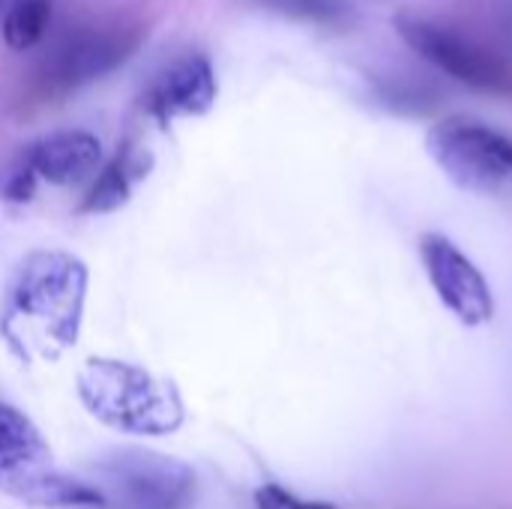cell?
<instances>
[{
    "instance_id": "obj_3",
    "label": "cell",
    "mask_w": 512,
    "mask_h": 509,
    "mask_svg": "<svg viewBox=\"0 0 512 509\" xmlns=\"http://www.w3.org/2000/svg\"><path fill=\"white\" fill-rule=\"evenodd\" d=\"M0 492L42 509L102 507L96 486L66 477L51 456L42 432L18 408L0 402Z\"/></svg>"
},
{
    "instance_id": "obj_4",
    "label": "cell",
    "mask_w": 512,
    "mask_h": 509,
    "mask_svg": "<svg viewBox=\"0 0 512 509\" xmlns=\"http://www.w3.org/2000/svg\"><path fill=\"white\" fill-rule=\"evenodd\" d=\"M426 150L465 192L498 195L512 186V138L480 120L447 117L435 123L426 135Z\"/></svg>"
},
{
    "instance_id": "obj_14",
    "label": "cell",
    "mask_w": 512,
    "mask_h": 509,
    "mask_svg": "<svg viewBox=\"0 0 512 509\" xmlns=\"http://www.w3.org/2000/svg\"><path fill=\"white\" fill-rule=\"evenodd\" d=\"M36 189V174L30 168V162L21 156L15 159L3 174H0V195L6 201H27Z\"/></svg>"
},
{
    "instance_id": "obj_15",
    "label": "cell",
    "mask_w": 512,
    "mask_h": 509,
    "mask_svg": "<svg viewBox=\"0 0 512 509\" xmlns=\"http://www.w3.org/2000/svg\"><path fill=\"white\" fill-rule=\"evenodd\" d=\"M270 3L300 18H318V21L339 18L351 6V0H270Z\"/></svg>"
},
{
    "instance_id": "obj_6",
    "label": "cell",
    "mask_w": 512,
    "mask_h": 509,
    "mask_svg": "<svg viewBox=\"0 0 512 509\" xmlns=\"http://www.w3.org/2000/svg\"><path fill=\"white\" fill-rule=\"evenodd\" d=\"M420 261L432 291L462 327H483L495 318V294L489 279L447 234L426 231L420 237Z\"/></svg>"
},
{
    "instance_id": "obj_8",
    "label": "cell",
    "mask_w": 512,
    "mask_h": 509,
    "mask_svg": "<svg viewBox=\"0 0 512 509\" xmlns=\"http://www.w3.org/2000/svg\"><path fill=\"white\" fill-rule=\"evenodd\" d=\"M135 33L129 30H90L69 39L63 48L45 60L42 87L48 93H69L93 78H102L117 63H123L135 48Z\"/></svg>"
},
{
    "instance_id": "obj_13",
    "label": "cell",
    "mask_w": 512,
    "mask_h": 509,
    "mask_svg": "<svg viewBox=\"0 0 512 509\" xmlns=\"http://www.w3.org/2000/svg\"><path fill=\"white\" fill-rule=\"evenodd\" d=\"M255 504H258V509H336V504H330V501H309V498H300V495L288 492V489L279 486V483H264V486L255 492Z\"/></svg>"
},
{
    "instance_id": "obj_11",
    "label": "cell",
    "mask_w": 512,
    "mask_h": 509,
    "mask_svg": "<svg viewBox=\"0 0 512 509\" xmlns=\"http://www.w3.org/2000/svg\"><path fill=\"white\" fill-rule=\"evenodd\" d=\"M147 168H150V156L126 147L123 153H117L102 168V174L90 186L87 198L81 201V210L84 213H111V210H120L129 201L132 186L141 177H147Z\"/></svg>"
},
{
    "instance_id": "obj_12",
    "label": "cell",
    "mask_w": 512,
    "mask_h": 509,
    "mask_svg": "<svg viewBox=\"0 0 512 509\" xmlns=\"http://www.w3.org/2000/svg\"><path fill=\"white\" fill-rule=\"evenodd\" d=\"M51 21V0H15L3 18V39L12 51L33 48Z\"/></svg>"
},
{
    "instance_id": "obj_5",
    "label": "cell",
    "mask_w": 512,
    "mask_h": 509,
    "mask_svg": "<svg viewBox=\"0 0 512 509\" xmlns=\"http://www.w3.org/2000/svg\"><path fill=\"white\" fill-rule=\"evenodd\" d=\"M393 27L399 30V36L405 39L411 51H417L423 60L444 69L450 78L474 90H486V93H512L510 63L498 57L495 51L471 42L468 36L450 27L432 24L420 15H399Z\"/></svg>"
},
{
    "instance_id": "obj_10",
    "label": "cell",
    "mask_w": 512,
    "mask_h": 509,
    "mask_svg": "<svg viewBox=\"0 0 512 509\" xmlns=\"http://www.w3.org/2000/svg\"><path fill=\"white\" fill-rule=\"evenodd\" d=\"M24 159L30 162L36 180H45L51 186H75L99 168L102 144L84 129H69L39 138L27 147Z\"/></svg>"
},
{
    "instance_id": "obj_7",
    "label": "cell",
    "mask_w": 512,
    "mask_h": 509,
    "mask_svg": "<svg viewBox=\"0 0 512 509\" xmlns=\"http://www.w3.org/2000/svg\"><path fill=\"white\" fill-rule=\"evenodd\" d=\"M108 471L135 509H186L195 498V474L171 456L123 450Z\"/></svg>"
},
{
    "instance_id": "obj_9",
    "label": "cell",
    "mask_w": 512,
    "mask_h": 509,
    "mask_svg": "<svg viewBox=\"0 0 512 509\" xmlns=\"http://www.w3.org/2000/svg\"><path fill=\"white\" fill-rule=\"evenodd\" d=\"M216 102V75L204 54H189L177 60L171 69L147 93V108L159 123H171L174 117L207 114Z\"/></svg>"
},
{
    "instance_id": "obj_1",
    "label": "cell",
    "mask_w": 512,
    "mask_h": 509,
    "mask_svg": "<svg viewBox=\"0 0 512 509\" xmlns=\"http://www.w3.org/2000/svg\"><path fill=\"white\" fill-rule=\"evenodd\" d=\"M84 300V261L60 249H36L9 282L3 336L21 357H57L78 342Z\"/></svg>"
},
{
    "instance_id": "obj_2",
    "label": "cell",
    "mask_w": 512,
    "mask_h": 509,
    "mask_svg": "<svg viewBox=\"0 0 512 509\" xmlns=\"http://www.w3.org/2000/svg\"><path fill=\"white\" fill-rule=\"evenodd\" d=\"M75 384L90 417L120 435L165 438L186 423V408L177 387L135 363L90 357Z\"/></svg>"
}]
</instances>
